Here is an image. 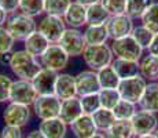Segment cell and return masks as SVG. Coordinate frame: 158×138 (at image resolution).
<instances>
[{
	"mask_svg": "<svg viewBox=\"0 0 158 138\" xmlns=\"http://www.w3.org/2000/svg\"><path fill=\"white\" fill-rule=\"evenodd\" d=\"M10 69L13 73L21 80L32 82L37 76V73L43 69L40 61L30 55L25 50H17L11 53V61H10Z\"/></svg>",
	"mask_w": 158,
	"mask_h": 138,
	"instance_id": "cell-1",
	"label": "cell"
},
{
	"mask_svg": "<svg viewBox=\"0 0 158 138\" xmlns=\"http://www.w3.org/2000/svg\"><path fill=\"white\" fill-rule=\"evenodd\" d=\"M6 29L15 42H25L30 35L37 30V22L35 18L28 17L22 13L13 14V17L8 18L6 24Z\"/></svg>",
	"mask_w": 158,
	"mask_h": 138,
	"instance_id": "cell-2",
	"label": "cell"
},
{
	"mask_svg": "<svg viewBox=\"0 0 158 138\" xmlns=\"http://www.w3.org/2000/svg\"><path fill=\"white\" fill-rule=\"evenodd\" d=\"M83 60L89 66L91 70H101L106 66L111 65L114 60V55L111 53L110 46L101 44V46H87L83 53Z\"/></svg>",
	"mask_w": 158,
	"mask_h": 138,
	"instance_id": "cell-3",
	"label": "cell"
},
{
	"mask_svg": "<svg viewBox=\"0 0 158 138\" xmlns=\"http://www.w3.org/2000/svg\"><path fill=\"white\" fill-rule=\"evenodd\" d=\"M111 53L114 58H121V60H128V61H139L143 57V48L133 40L132 36H127V38H121L117 40H113L110 44Z\"/></svg>",
	"mask_w": 158,
	"mask_h": 138,
	"instance_id": "cell-4",
	"label": "cell"
},
{
	"mask_svg": "<svg viewBox=\"0 0 158 138\" xmlns=\"http://www.w3.org/2000/svg\"><path fill=\"white\" fill-rule=\"evenodd\" d=\"M146 86H147V80L142 78L140 75H138L129 79H123L118 84L117 91L121 100L129 101V102L138 105L146 90Z\"/></svg>",
	"mask_w": 158,
	"mask_h": 138,
	"instance_id": "cell-5",
	"label": "cell"
},
{
	"mask_svg": "<svg viewBox=\"0 0 158 138\" xmlns=\"http://www.w3.org/2000/svg\"><path fill=\"white\" fill-rule=\"evenodd\" d=\"M58 44L62 47V50L65 51L69 57H78L83 55L84 50L87 47L85 39H84V33L80 29H73V28H66V30L63 32L60 40L58 42Z\"/></svg>",
	"mask_w": 158,
	"mask_h": 138,
	"instance_id": "cell-6",
	"label": "cell"
},
{
	"mask_svg": "<svg viewBox=\"0 0 158 138\" xmlns=\"http://www.w3.org/2000/svg\"><path fill=\"white\" fill-rule=\"evenodd\" d=\"M37 30L50 42V44H58L63 32L66 30V24L62 17L45 15L39 22Z\"/></svg>",
	"mask_w": 158,
	"mask_h": 138,
	"instance_id": "cell-7",
	"label": "cell"
},
{
	"mask_svg": "<svg viewBox=\"0 0 158 138\" xmlns=\"http://www.w3.org/2000/svg\"><path fill=\"white\" fill-rule=\"evenodd\" d=\"M39 94L35 90L32 82L28 80H17L13 82L10 90V102L15 104H21V105H26V106H32L35 104V101L37 100Z\"/></svg>",
	"mask_w": 158,
	"mask_h": 138,
	"instance_id": "cell-8",
	"label": "cell"
},
{
	"mask_svg": "<svg viewBox=\"0 0 158 138\" xmlns=\"http://www.w3.org/2000/svg\"><path fill=\"white\" fill-rule=\"evenodd\" d=\"M60 102L62 101L56 96H39L32 108L35 115L40 120H48V119L59 118Z\"/></svg>",
	"mask_w": 158,
	"mask_h": 138,
	"instance_id": "cell-9",
	"label": "cell"
},
{
	"mask_svg": "<svg viewBox=\"0 0 158 138\" xmlns=\"http://www.w3.org/2000/svg\"><path fill=\"white\" fill-rule=\"evenodd\" d=\"M69 58L70 57L62 50V47L59 44H50V47L44 51V54L39 60H40V64L43 68L60 72L68 66Z\"/></svg>",
	"mask_w": 158,
	"mask_h": 138,
	"instance_id": "cell-10",
	"label": "cell"
},
{
	"mask_svg": "<svg viewBox=\"0 0 158 138\" xmlns=\"http://www.w3.org/2000/svg\"><path fill=\"white\" fill-rule=\"evenodd\" d=\"M30 116H32L30 106L10 102L3 112V120H4L6 126H14V127L22 128L29 124Z\"/></svg>",
	"mask_w": 158,
	"mask_h": 138,
	"instance_id": "cell-11",
	"label": "cell"
},
{
	"mask_svg": "<svg viewBox=\"0 0 158 138\" xmlns=\"http://www.w3.org/2000/svg\"><path fill=\"white\" fill-rule=\"evenodd\" d=\"M131 123H132L136 137L146 136V134H154L158 128V118L156 113L140 109L131 119Z\"/></svg>",
	"mask_w": 158,
	"mask_h": 138,
	"instance_id": "cell-12",
	"label": "cell"
},
{
	"mask_svg": "<svg viewBox=\"0 0 158 138\" xmlns=\"http://www.w3.org/2000/svg\"><path fill=\"white\" fill-rule=\"evenodd\" d=\"M76 88H77V97L89 96V94H96L101 91V84H99L98 72L95 70H81L74 76Z\"/></svg>",
	"mask_w": 158,
	"mask_h": 138,
	"instance_id": "cell-13",
	"label": "cell"
},
{
	"mask_svg": "<svg viewBox=\"0 0 158 138\" xmlns=\"http://www.w3.org/2000/svg\"><path fill=\"white\" fill-rule=\"evenodd\" d=\"M106 28L109 30V36L111 40H117V39L129 36L135 25L131 17H128L127 14H121L109 18V21L106 22Z\"/></svg>",
	"mask_w": 158,
	"mask_h": 138,
	"instance_id": "cell-14",
	"label": "cell"
},
{
	"mask_svg": "<svg viewBox=\"0 0 158 138\" xmlns=\"http://www.w3.org/2000/svg\"><path fill=\"white\" fill-rule=\"evenodd\" d=\"M58 72L43 68L32 80V84L39 96H55V83Z\"/></svg>",
	"mask_w": 158,
	"mask_h": 138,
	"instance_id": "cell-15",
	"label": "cell"
},
{
	"mask_svg": "<svg viewBox=\"0 0 158 138\" xmlns=\"http://www.w3.org/2000/svg\"><path fill=\"white\" fill-rule=\"evenodd\" d=\"M81 115H84V113H83V108H81L80 97H74L60 102L59 119L66 126H70L72 123H74Z\"/></svg>",
	"mask_w": 158,
	"mask_h": 138,
	"instance_id": "cell-16",
	"label": "cell"
},
{
	"mask_svg": "<svg viewBox=\"0 0 158 138\" xmlns=\"http://www.w3.org/2000/svg\"><path fill=\"white\" fill-rule=\"evenodd\" d=\"M55 96L60 101L77 97L74 76L69 75V73H58L56 83H55Z\"/></svg>",
	"mask_w": 158,
	"mask_h": 138,
	"instance_id": "cell-17",
	"label": "cell"
},
{
	"mask_svg": "<svg viewBox=\"0 0 158 138\" xmlns=\"http://www.w3.org/2000/svg\"><path fill=\"white\" fill-rule=\"evenodd\" d=\"M63 21L69 28L80 29L87 25V7L80 3L72 2L70 7L63 15Z\"/></svg>",
	"mask_w": 158,
	"mask_h": 138,
	"instance_id": "cell-18",
	"label": "cell"
},
{
	"mask_svg": "<svg viewBox=\"0 0 158 138\" xmlns=\"http://www.w3.org/2000/svg\"><path fill=\"white\" fill-rule=\"evenodd\" d=\"M39 130L45 138H65L68 134V126L59 118L41 120L39 124Z\"/></svg>",
	"mask_w": 158,
	"mask_h": 138,
	"instance_id": "cell-19",
	"label": "cell"
},
{
	"mask_svg": "<svg viewBox=\"0 0 158 138\" xmlns=\"http://www.w3.org/2000/svg\"><path fill=\"white\" fill-rule=\"evenodd\" d=\"M50 47V42L41 35L39 30H36L33 35H30L25 42H23V50L28 51L30 55L35 58H40L44 54V51Z\"/></svg>",
	"mask_w": 158,
	"mask_h": 138,
	"instance_id": "cell-20",
	"label": "cell"
},
{
	"mask_svg": "<svg viewBox=\"0 0 158 138\" xmlns=\"http://www.w3.org/2000/svg\"><path fill=\"white\" fill-rule=\"evenodd\" d=\"M70 130L76 138H89L95 133H98L92 116L89 115H81L74 123L70 124Z\"/></svg>",
	"mask_w": 158,
	"mask_h": 138,
	"instance_id": "cell-21",
	"label": "cell"
},
{
	"mask_svg": "<svg viewBox=\"0 0 158 138\" xmlns=\"http://www.w3.org/2000/svg\"><path fill=\"white\" fill-rule=\"evenodd\" d=\"M139 108L148 112L158 113V82H150L139 101Z\"/></svg>",
	"mask_w": 158,
	"mask_h": 138,
	"instance_id": "cell-22",
	"label": "cell"
},
{
	"mask_svg": "<svg viewBox=\"0 0 158 138\" xmlns=\"http://www.w3.org/2000/svg\"><path fill=\"white\" fill-rule=\"evenodd\" d=\"M139 75L143 79L150 82L158 80V57L151 54L143 55L139 61Z\"/></svg>",
	"mask_w": 158,
	"mask_h": 138,
	"instance_id": "cell-23",
	"label": "cell"
},
{
	"mask_svg": "<svg viewBox=\"0 0 158 138\" xmlns=\"http://www.w3.org/2000/svg\"><path fill=\"white\" fill-rule=\"evenodd\" d=\"M84 39H85L87 46H101L106 44V42L110 39L109 30L106 25H87L84 30Z\"/></svg>",
	"mask_w": 158,
	"mask_h": 138,
	"instance_id": "cell-24",
	"label": "cell"
},
{
	"mask_svg": "<svg viewBox=\"0 0 158 138\" xmlns=\"http://www.w3.org/2000/svg\"><path fill=\"white\" fill-rule=\"evenodd\" d=\"M111 68L115 70L117 76L121 79V80L139 75V62H136V61L114 58L113 62H111Z\"/></svg>",
	"mask_w": 158,
	"mask_h": 138,
	"instance_id": "cell-25",
	"label": "cell"
},
{
	"mask_svg": "<svg viewBox=\"0 0 158 138\" xmlns=\"http://www.w3.org/2000/svg\"><path fill=\"white\" fill-rule=\"evenodd\" d=\"M92 120H94V124H95L96 130H98L99 133H107L111 128V126L114 124L115 116H114L113 110L101 108L92 115Z\"/></svg>",
	"mask_w": 158,
	"mask_h": 138,
	"instance_id": "cell-26",
	"label": "cell"
},
{
	"mask_svg": "<svg viewBox=\"0 0 158 138\" xmlns=\"http://www.w3.org/2000/svg\"><path fill=\"white\" fill-rule=\"evenodd\" d=\"M109 18L110 15L107 14V11L105 10V7L101 3L87 7V25H106Z\"/></svg>",
	"mask_w": 158,
	"mask_h": 138,
	"instance_id": "cell-27",
	"label": "cell"
},
{
	"mask_svg": "<svg viewBox=\"0 0 158 138\" xmlns=\"http://www.w3.org/2000/svg\"><path fill=\"white\" fill-rule=\"evenodd\" d=\"M98 79L101 88H105V90H117L118 84L121 82V79L117 76V73L111 68V65L98 70Z\"/></svg>",
	"mask_w": 158,
	"mask_h": 138,
	"instance_id": "cell-28",
	"label": "cell"
},
{
	"mask_svg": "<svg viewBox=\"0 0 158 138\" xmlns=\"http://www.w3.org/2000/svg\"><path fill=\"white\" fill-rule=\"evenodd\" d=\"M106 134L111 138H136L131 120H115Z\"/></svg>",
	"mask_w": 158,
	"mask_h": 138,
	"instance_id": "cell-29",
	"label": "cell"
},
{
	"mask_svg": "<svg viewBox=\"0 0 158 138\" xmlns=\"http://www.w3.org/2000/svg\"><path fill=\"white\" fill-rule=\"evenodd\" d=\"M142 25L147 28L154 35L158 33V2H154L140 18Z\"/></svg>",
	"mask_w": 158,
	"mask_h": 138,
	"instance_id": "cell-30",
	"label": "cell"
},
{
	"mask_svg": "<svg viewBox=\"0 0 158 138\" xmlns=\"http://www.w3.org/2000/svg\"><path fill=\"white\" fill-rule=\"evenodd\" d=\"M72 0H44V13L45 15L62 17L70 7Z\"/></svg>",
	"mask_w": 158,
	"mask_h": 138,
	"instance_id": "cell-31",
	"label": "cell"
},
{
	"mask_svg": "<svg viewBox=\"0 0 158 138\" xmlns=\"http://www.w3.org/2000/svg\"><path fill=\"white\" fill-rule=\"evenodd\" d=\"M136 104H132L129 101L121 100L120 102L115 105V108L113 109V113L115 116V120H131L135 116V113L138 112Z\"/></svg>",
	"mask_w": 158,
	"mask_h": 138,
	"instance_id": "cell-32",
	"label": "cell"
},
{
	"mask_svg": "<svg viewBox=\"0 0 158 138\" xmlns=\"http://www.w3.org/2000/svg\"><path fill=\"white\" fill-rule=\"evenodd\" d=\"M154 3V0H127V11L125 14L132 20L139 18L140 20L144 11Z\"/></svg>",
	"mask_w": 158,
	"mask_h": 138,
	"instance_id": "cell-33",
	"label": "cell"
},
{
	"mask_svg": "<svg viewBox=\"0 0 158 138\" xmlns=\"http://www.w3.org/2000/svg\"><path fill=\"white\" fill-rule=\"evenodd\" d=\"M131 36H132L133 40L138 43L143 50H148V47H150L151 42H153V39H154V33L150 32V30L143 25H138L133 28Z\"/></svg>",
	"mask_w": 158,
	"mask_h": 138,
	"instance_id": "cell-34",
	"label": "cell"
},
{
	"mask_svg": "<svg viewBox=\"0 0 158 138\" xmlns=\"http://www.w3.org/2000/svg\"><path fill=\"white\" fill-rule=\"evenodd\" d=\"M19 10L28 17H37L44 13V0H21Z\"/></svg>",
	"mask_w": 158,
	"mask_h": 138,
	"instance_id": "cell-35",
	"label": "cell"
},
{
	"mask_svg": "<svg viewBox=\"0 0 158 138\" xmlns=\"http://www.w3.org/2000/svg\"><path fill=\"white\" fill-rule=\"evenodd\" d=\"M80 102H81V108H83V113H84V115L92 116L96 110H99L102 108L101 100H99V93L80 97Z\"/></svg>",
	"mask_w": 158,
	"mask_h": 138,
	"instance_id": "cell-36",
	"label": "cell"
},
{
	"mask_svg": "<svg viewBox=\"0 0 158 138\" xmlns=\"http://www.w3.org/2000/svg\"><path fill=\"white\" fill-rule=\"evenodd\" d=\"M99 100H101L102 108L113 110L115 108V105L121 101V97L117 90H105V88H101V91H99Z\"/></svg>",
	"mask_w": 158,
	"mask_h": 138,
	"instance_id": "cell-37",
	"label": "cell"
},
{
	"mask_svg": "<svg viewBox=\"0 0 158 138\" xmlns=\"http://www.w3.org/2000/svg\"><path fill=\"white\" fill-rule=\"evenodd\" d=\"M101 4L110 17L125 14L127 11V0H101Z\"/></svg>",
	"mask_w": 158,
	"mask_h": 138,
	"instance_id": "cell-38",
	"label": "cell"
},
{
	"mask_svg": "<svg viewBox=\"0 0 158 138\" xmlns=\"http://www.w3.org/2000/svg\"><path fill=\"white\" fill-rule=\"evenodd\" d=\"M15 40L11 38L8 30L4 26L0 28V55L3 54H10L14 48Z\"/></svg>",
	"mask_w": 158,
	"mask_h": 138,
	"instance_id": "cell-39",
	"label": "cell"
},
{
	"mask_svg": "<svg viewBox=\"0 0 158 138\" xmlns=\"http://www.w3.org/2000/svg\"><path fill=\"white\" fill-rule=\"evenodd\" d=\"M13 79L8 75L0 73V102L10 101V90L13 86Z\"/></svg>",
	"mask_w": 158,
	"mask_h": 138,
	"instance_id": "cell-40",
	"label": "cell"
},
{
	"mask_svg": "<svg viewBox=\"0 0 158 138\" xmlns=\"http://www.w3.org/2000/svg\"><path fill=\"white\" fill-rule=\"evenodd\" d=\"M0 138H22V128L14 126H4L0 133Z\"/></svg>",
	"mask_w": 158,
	"mask_h": 138,
	"instance_id": "cell-41",
	"label": "cell"
},
{
	"mask_svg": "<svg viewBox=\"0 0 158 138\" xmlns=\"http://www.w3.org/2000/svg\"><path fill=\"white\" fill-rule=\"evenodd\" d=\"M19 2L21 0H0V8L7 14H15V11L19 10Z\"/></svg>",
	"mask_w": 158,
	"mask_h": 138,
	"instance_id": "cell-42",
	"label": "cell"
},
{
	"mask_svg": "<svg viewBox=\"0 0 158 138\" xmlns=\"http://www.w3.org/2000/svg\"><path fill=\"white\" fill-rule=\"evenodd\" d=\"M148 54L154 55V57H158V33L154 35L153 42H151L150 47H148Z\"/></svg>",
	"mask_w": 158,
	"mask_h": 138,
	"instance_id": "cell-43",
	"label": "cell"
},
{
	"mask_svg": "<svg viewBox=\"0 0 158 138\" xmlns=\"http://www.w3.org/2000/svg\"><path fill=\"white\" fill-rule=\"evenodd\" d=\"M7 21H8V14L3 8H0V28H3L4 24H7Z\"/></svg>",
	"mask_w": 158,
	"mask_h": 138,
	"instance_id": "cell-44",
	"label": "cell"
},
{
	"mask_svg": "<svg viewBox=\"0 0 158 138\" xmlns=\"http://www.w3.org/2000/svg\"><path fill=\"white\" fill-rule=\"evenodd\" d=\"M76 3H80V4L85 6V7H89L92 4H96V3H101V0H74Z\"/></svg>",
	"mask_w": 158,
	"mask_h": 138,
	"instance_id": "cell-45",
	"label": "cell"
},
{
	"mask_svg": "<svg viewBox=\"0 0 158 138\" xmlns=\"http://www.w3.org/2000/svg\"><path fill=\"white\" fill-rule=\"evenodd\" d=\"M26 138H45V137L40 133V130H33L26 136Z\"/></svg>",
	"mask_w": 158,
	"mask_h": 138,
	"instance_id": "cell-46",
	"label": "cell"
},
{
	"mask_svg": "<svg viewBox=\"0 0 158 138\" xmlns=\"http://www.w3.org/2000/svg\"><path fill=\"white\" fill-rule=\"evenodd\" d=\"M10 61H11V53L10 54H3L0 55V62L3 64V65H10Z\"/></svg>",
	"mask_w": 158,
	"mask_h": 138,
	"instance_id": "cell-47",
	"label": "cell"
},
{
	"mask_svg": "<svg viewBox=\"0 0 158 138\" xmlns=\"http://www.w3.org/2000/svg\"><path fill=\"white\" fill-rule=\"evenodd\" d=\"M89 138H106V137H105V133H99L98 131V133H95L92 137H89Z\"/></svg>",
	"mask_w": 158,
	"mask_h": 138,
	"instance_id": "cell-48",
	"label": "cell"
},
{
	"mask_svg": "<svg viewBox=\"0 0 158 138\" xmlns=\"http://www.w3.org/2000/svg\"><path fill=\"white\" fill-rule=\"evenodd\" d=\"M136 138H157V137L154 136V134H146V136H139Z\"/></svg>",
	"mask_w": 158,
	"mask_h": 138,
	"instance_id": "cell-49",
	"label": "cell"
},
{
	"mask_svg": "<svg viewBox=\"0 0 158 138\" xmlns=\"http://www.w3.org/2000/svg\"><path fill=\"white\" fill-rule=\"evenodd\" d=\"M154 136H156V137L158 138V128H157V130H156V133H154Z\"/></svg>",
	"mask_w": 158,
	"mask_h": 138,
	"instance_id": "cell-50",
	"label": "cell"
},
{
	"mask_svg": "<svg viewBox=\"0 0 158 138\" xmlns=\"http://www.w3.org/2000/svg\"><path fill=\"white\" fill-rule=\"evenodd\" d=\"M105 137H106V138H111L110 136H107V134H106V133H105Z\"/></svg>",
	"mask_w": 158,
	"mask_h": 138,
	"instance_id": "cell-51",
	"label": "cell"
}]
</instances>
